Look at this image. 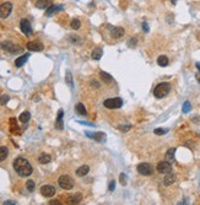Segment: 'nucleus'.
Returning a JSON list of instances; mask_svg holds the SVG:
<instances>
[{"instance_id":"obj_1","label":"nucleus","mask_w":200,"mask_h":205,"mask_svg":"<svg viewBox=\"0 0 200 205\" xmlns=\"http://www.w3.org/2000/svg\"><path fill=\"white\" fill-rule=\"evenodd\" d=\"M12 166H14L15 172L19 175L20 177H28V176H31L32 172H33V168H32L31 163L28 162V160H26V159H24V157H17V159H15Z\"/></svg>"},{"instance_id":"obj_2","label":"nucleus","mask_w":200,"mask_h":205,"mask_svg":"<svg viewBox=\"0 0 200 205\" xmlns=\"http://www.w3.org/2000/svg\"><path fill=\"white\" fill-rule=\"evenodd\" d=\"M170 91H171V84H168V82H161V84H158L155 87L154 96L156 98H163V97H166L170 94Z\"/></svg>"},{"instance_id":"obj_3","label":"nucleus","mask_w":200,"mask_h":205,"mask_svg":"<svg viewBox=\"0 0 200 205\" xmlns=\"http://www.w3.org/2000/svg\"><path fill=\"white\" fill-rule=\"evenodd\" d=\"M58 184H59V187L62 189L70 191V189L74 188V179H72L70 176H68V175H63V176L59 177Z\"/></svg>"},{"instance_id":"obj_4","label":"nucleus","mask_w":200,"mask_h":205,"mask_svg":"<svg viewBox=\"0 0 200 205\" xmlns=\"http://www.w3.org/2000/svg\"><path fill=\"white\" fill-rule=\"evenodd\" d=\"M0 48H2L3 50H5V52H8V53H11V54H15V53H17V52H21V50H22L21 47H19L17 44H15V43H12V42H10V41H4V42H2V43H0Z\"/></svg>"},{"instance_id":"obj_5","label":"nucleus","mask_w":200,"mask_h":205,"mask_svg":"<svg viewBox=\"0 0 200 205\" xmlns=\"http://www.w3.org/2000/svg\"><path fill=\"white\" fill-rule=\"evenodd\" d=\"M103 106H104L106 108H110V109H117V108H120V107L123 106V100L119 98V97L108 98V100H104Z\"/></svg>"},{"instance_id":"obj_6","label":"nucleus","mask_w":200,"mask_h":205,"mask_svg":"<svg viewBox=\"0 0 200 205\" xmlns=\"http://www.w3.org/2000/svg\"><path fill=\"white\" fill-rule=\"evenodd\" d=\"M156 170H157V172L161 173V175H167V173L172 172V163H170V162L166 161V160H165V161H161V162L157 163Z\"/></svg>"},{"instance_id":"obj_7","label":"nucleus","mask_w":200,"mask_h":205,"mask_svg":"<svg viewBox=\"0 0 200 205\" xmlns=\"http://www.w3.org/2000/svg\"><path fill=\"white\" fill-rule=\"evenodd\" d=\"M138 172L141 175V176H151L154 170H152V166L150 163H146V162H142V163H139L138 167H136Z\"/></svg>"},{"instance_id":"obj_8","label":"nucleus","mask_w":200,"mask_h":205,"mask_svg":"<svg viewBox=\"0 0 200 205\" xmlns=\"http://www.w3.org/2000/svg\"><path fill=\"white\" fill-rule=\"evenodd\" d=\"M12 11V4L10 2H5L0 5V18H8Z\"/></svg>"},{"instance_id":"obj_9","label":"nucleus","mask_w":200,"mask_h":205,"mask_svg":"<svg viewBox=\"0 0 200 205\" xmlns=\"http://www.w3.org/2000/svg\"><path fill=\"white\" fill-rule=\"evenodd\" d=\"M56 188L53 187L50 184H46V185H42L41 187V194L46 198H52L54 194H56Z\"/></svg>"},{"instance_id":"obj_10","label":"nucleus","mask_w":200,"mask_h":205,"mask_svg":"<svg viewBox=\"0 0 200 205\" xmlns=\"http://www.w3.org/2000/svg\"><path fill=\"white\" fill-rule=\"evenodd\" d=\"M20 28L21 31L24 32V34L26 36H31L32 34V26L30 24L28 20H26V18H22L21 22H20Z\"/></svg>"},{"instance_id":"obj_11","label":"nucleus","mask_w":200,"mask_h":205,"mask_svg":"<svg viewBox=\"0 0 200 205\" xmlns=\"http://www.w3.org/2000/svg\"><path fill=\"white\" fill-rule=\"evenodd\" d=\"M86 135H87L88 138H91V139L96 140L97 143H104V141H106V139H107L106 134H104V133H102V132H98V133H95V134L90 133V132H86Z\"/></svg>"},{"instance_id":"obj_12","label":"nucleus","mask_w":200,"mask_h":205,"mask_svg":"<svg viewBox=\"0 0 200 205\" xmlns=\"http://www.w3.org/2000/svg\"><path fill=\"white\" fill-rule=\"evenodd\" d=\"M26 47H27V49L31 50V52H41V50H43V48H44L41 42H36V41L28 42Z\"/></svg>"},{"instance_id":"obj_13","label":"nucleus","mask_w":200,"mask_h":205,"mask_svg":"<svg viewBox=\"0 0 200 205\" xmlns=\"http://www.w3.org/2000/svg\"><path fill=\"white\" fill-rule=\"evenodd\" d=\"M63 117H64V111H63V109H59V112H58V117H57V120H56V128H57L58 130H62V129L64 128Z\"/></svg>"},{"instance_id":"obj_14","label":"nucleus","mask_w":200,"mask_h":205,"mask_svg":"<svg viewBox=\"0 0 200 205\" xmlns=\"http://www.w3.org/2000/svg\"><path fill=\"white\" fill-rule=\"evenodd\" d=\"M64 9V6L63 5H50L48 9H47V11H46V16H52L54 12H57V11H62Z\"/></svg>"},{"instance_id":"obj_15","label":"nucleus","mask_w":200,"mask_h":205,"mask_svg":"<svg viewBox=\"0 0 200 205\" xmlns=\"http://www.w3.org/2000/svg\"><path fill=\"white\" fill-rule=\"evenodd\" d=\"M50 5H53V0H38L36 3V8L37 9H48Z\"/></svg>"},{"instance_id":"obj_16","label":"nucleus","mask_w":200,"mask_h":205,"mask_svg":"<svg viewBox=\"0 0 200 205\" xmlns=\"http://www.w3.org/2000/svg\"><path fill=\"white\" fill-rule=\"evenodd\" d=\"M28 58H30V54H24V55H21V57H19V58L15 60V66H16V68H21L24 64H26V62H27Z\"/></svg>"},{"instance_id":"obj_17","label":"nucleus","mask_w":200,"mask_h":205,"mask_svg":"<svg viewBox=\"0 0 200 205\" xmlns=\"http://www.w3.org/2000/svg\"><path fill=\"white\" fill-rule=\"evenodd\" d=\"M81 199H82V195H81L80 193H76V194H74V195L68 197L66 201H68V204H79V203L81 201Z\"/></svg>"},{"instance_id":"obj_18","label":"nucleus","mask_w":200,"mask_h":205,"mask_svg":"<svg viewBox=\"0 0 200 205\" xmlns=\"http://www.w3.org/2000/svg\"><path fill=\"white\" fill-rule=\"evenodd\" d=\"M88 172H90V167L87 165H82L76 170V176L78 177H85Z\"/></svg>"},{"instance_id":"obj_19","label":"nucleus","mask_w":200,"mask_h":205,"mask_svg":"<svg viewBox=\"0 0 200 205\" xmlns=\"http://www.w3.org/2000/svg\"><path fill=\"white\" fill-rule=\"evenodd\" d=\"M174 182H176V175L172 173V172L167 173L166 177H165V179H163V183H165V185H171V184H173Z\"/></svg>"},{"instance_id":"obj_20","label":"nucleus","mask_w":200,"mask_h":205,"mask_svg":"<svg viewBox=\"0 0 200 205\" xmlns=\"http://www.w3.org/2000/svg\"><path fill=\"white\" fill-rule=\"evenodd\" d=\"M125 33L124 28L123 27H114L112 28V36L114 37V38H120V37H123Z\"/></svg>"},{"instance_id":"obj_21","label":"nucleus","mask_w":200,"mask_h":205,"mask_svg":"<svg viewBox=\"0 0 200 205\" xmlns=\"http://www.w3.org/2000/svg\"><path fill=\"white\" fill-rule=\"evenodd\" d=\"M102 54H103L102 48L97 47V48H95V49L92 50V54H91V57H92L94 60H100V59L102 58Z\"/></svg>"},{"instance_id":"obj_22","label":"nucleus","mask_w":200,"mask_h":205,"mask_svg":"<svg viewBox=\"0 0 200 205\" xmlns=\"http://www.w3.org/2000/svg\"><path fill=\"white\" fill-rule=\"evenodd\" d=\"M174 154H176V149H174V147L170 149V150L166 152V155H165V160L168 161L170 163L174 162Z\"/></svg>"},{"instance_id":"obj_23","label":"nucleus","mask_w":200,"mask_h":205,"mask_svg":"<svg viewBox=\"0 0 200 205\" xmlns=\"http://www.w3.org/2000/svg\"><path fill=\"white\" fill-rule=\"evenodd\" d=\"M100 75H101V78H102V80L104 81V84H112V82H113V78H112L108 72L101 71V72H100Z\"/></svg>"},{"instance_id":"obj_24","label":"nucleus","mask_w":200,"mask_h":205,"mask_svg":"<svg viewBox=\"0 0 200 205\" xmlns=\"http://www.w3.org/2000/svg\"><path fill=\"white\" fill-rule=\"evenodd\" d=\"M50 161H52V157H50V155H48V154H42V155L38 157V162L42 163V165H47V163H49Z\"/></svg>"},{"instance_id":"obj_25","label":"nucleus","mask_w":200,"mask_h":205,"mask_svg":"<svg viewBox=\"0 0 200 205\" xmlns=\"http://www.w3.org/2000/svg\"><path fill=\"white\" fill-rule=\"evenodd\" d=\"M168 63H170V60H168V58L166 57V55H160V57L157 58V64L160 66H167Z\"/></svg>"},{"instance_id":"obj_26","label":"nucleus","mask_w":200,"mask_h":205,"mask_svg":"<svg viewBox=\"0 0 200 205\" xmlns=\"http://www.w3.org/2000/svg\"><path fill=\"white\" fill-rule=\"evenodd\" d=\"M8 156H9V149L6 146H2L0 147V161L6 160Z\"/></svg>"},{"instance_id":"obj_27","label":"nucleus","mask_w":200,"mask_h":205,"mask_svg":"<svg viewBox=\"0 0 200 205\" xmlns=\"http://www.w3.org/2000/svg\"><path fill=\"white\" fill-rule=\"evenodd\" d=\"M10 125H11L10 130H11L12 133L20 134V130H19V128H17V124H16V119H15V118H11V119H10Z\"/></svg>"},{"instance_id":"obj_28","label":"nucleus","mask_w":200,"mask_h":205,"mask_svg":"<svg viewBox=\"0 0 200 205\" xmlns=\"http://www.w3.org/2000/svg\"><path fill=\"white\" fill-rule=\"evenodd\" d=\"M75 108H76V112L80 116H86L87 114V111H86V108H85V106L82 103H78Z\"/></svg>"},{"instance_id":"obj_29","label":"nucleus","mask_w":200,"mask_h":205,"mask_svg":"<svg viewBox=\"0 0 200 205\" xmlns=\"http://www.w3.org/2000/svg\"><path fill=\"white\" fill-rule=\"evenodd\" d=\"M20 122L21 123H27L30 119H31V113H30V112H24V113H21V116H20Z\"/></svg>"},{"instance_id":"obj_30","label":"nucleus","mask_w":200,"mask_h":205,"mask_svg":"<svg viewBox=\"0 0 200 205\" xmlns=\"http://www.w3.org/2000/svg\"><path fill=\"white\" fill-rule=\"evenodd\" d=\"M65 82L68 84V86L69 87H72V75H71V72L70 71H66V74H65Z\"/></svg>"},{"instance_id":"obj_31","label":"nucleus","mask_w":200,"mask_h":205,"mask_svg":"<svg viewBox=\"0 0 200 205\" xmlns=\"http://www.w3.org/2000/svg\"><path fill=\"white\" fill-rule=\"evenodd\" d=\"M26 188H27V191H28V192H33V191H34V188H36V183H34L32 179L27 181V182H26Z\"/></svg>"},{"instance_id":"obj_32","label":"nucleus","mask_w":200,"mask_h":205,"mask_svg":"<svg viewBox=\"0 0 200 205\" xmlns=\"http://www.w3.org/2000/svg\"><path fill=\"white\" fill-rule=\"evenodd\" d=\"M70 26H71V28H72V30H79V28H80V26H81V22H80V20H78V18H74V20L71 21Z\"/></svg>"},{"instance_id":"obj_33","label":"nucleus","mask_w":200,"mask_h":205,"mask_svg":"<svg viewBox=\"0 0 200 205\" xmlns=\"http://www.w3.org/2000/svg\"><path fill=\"white\" fill-rule=\"evenodd\" d=\"M190 109H192V104H190V102H189V101H186V102L183 103V108H182V111H183V113H189Z\"/></svg>"},{"instance_id":"obj_34","label":"nucleus","mask_w":200,"mask_h":205,"mask_svg":"<svg viewBox=\"0 0 200 205\" xmlns=\"http://www.w3.org/2000/svg\"><path fill=\"white\" fill-rule=\"evenodd\" d=\"M9 100H10V97L8 95H2V96H0V104H2V106L6 104L9 102Z\"/></svg>"},{"instance_id":"obj_35","label":"nucleus","mask_w":200,"mask_h":205,"mask_svg":"<svg viewBox=\"0 0 200 205\" xmlns=\"http://www.w3.org/2000/svg\"><path fill=\"white\" fill-rule=\"evenodd\" d=\"M154 133H155L156 135H163V134H166V133H167V129L157 128V129H155V130H154Z\"/></svg>"},{"instance_id":"obj_36","label":"nucleus","mask_w":200,"mask_h":205,"mask_svg":"<svg viewBox=\"0 0 200 205\" xmlns=\"http://www.w3.org/2000/svg\"><path fill=\"white\" fill-rule=\"evenodd\" d=\"M119 179H120V184L122 185H126V181H128V178H126V176L124 175V173H120V176H119Z\"/></svg>"},{"instance_id":"obj_37","label":"nucleus","mask_w":200,"mask_h":205,"mask_svg":"<svg viewBox=\"0 0 200 205\" xmlns=\"http://www.w3.org/2000/svg\"><path fill=\"white\" fill-rule=\"evenodd\" d=\"M108 189H110V192H113L116 189V181H111L110 182V187H108Z\"/></svg>"},{"instance_id":"obj_38","label":"nucleus","mask_w":200,"mask_h":205,"mask_svg":"<svg viewBox=\"0 0 200 205\" xmlns=\"http://www.w3.org/2000/svg\"><path fill=\"white\" fill-rule=\"evenodd\" d=\"M130 128H132V125H128V127H123V125H120V127H119V129L122 130V132H128Z\"/></svg>"},{"instance_id":"obj_39","label":"nucleus","mask_w":200,"mask_h":205,"mask_svg":"<svg viewBox=\"0 0 200 205\" xmlns=\"http://www.w3.org/2000/svg\"><path fill=\"white\" fill-rule=\"evenodd\" d=\"M142 30H144L145 32H149V31H150V28H149V26H148V24H146V22H144V24H142Z\"/></svg>"},{"instance_id":"obj_40","label":"nucleus","mask_w":200,"mask_h":205,"mask_svg":"<svg viewBox=\"0 0 200 205\" xmlns=\"http://www.w3.org/2000/svg\"><path fill=\"white\" fill-rule=\"evenodd\" d=\"M192 122H194V123H196V124H200V117H194V118H192Z\"/></svg>"},{"instance_id":"obj_41","label":"nucleus","mask_w":200,"mask_h":205,"mask_svg":"<svg viewBox=\"0 0 200 205\" xmlns=\"http://www.w3.org/2000/svg\"><path fill=\"white\" fill-rule=\"evenodd\" d=\"M135 43H136V40H133V38H132V40H130V41L128 42V44H129L130 47H133V46H135Z\"/></svg>"},{"instance_id":"obj_42","label":"nucleus","mask_w":200,"mask_h":205,"mask_svg":"<svg viewBox=\"0 0 200 205\" xmlns=\"http://www.w3.org/2000/svg\"><path fill=\"white\" fill-rule=\"evenodd\" d=\"M49 204H50V205H54V204H57V205H60L62 203H60L59 200H52V201H49Z\"/></svg>"},{"instance_id":"obj_43","label":"nucleus","mask_w":200,"mask_h":205,"mask_svg":"<svg viewBox=\"0 0 200 205\" xmlns=\"http://www.w3.org/2000/svg\"><path fill=\"white\" fill-rule=\"evenodd\" d=\"M11 204H16V201H12V200H8V201H4V205H11Z\"/></svg>"},{"instance_id":"obj_44","label":"nucleus","mask_w":200,"mask_h":205,"mask_svg":"<svg viewBox=\"0 0 200 205\" xmlns=\"http://www.w3.org/2000/svg\"><path fill=\"white\" fill-rule=\"evenodd\" d=\"M91 85H92L94 87H100V85H98L97 81H91Z\"/></svg>"},{"instance_id":"obj_45","label":"nucleus","mask_w":200,"mask_h":205,"mask_svg":"<svg viewBox=\"0 0 200 205\" xmlns=\"http://www.w3.org/2000/svg\"><path fill=\"white\" fill-rule=\"evenodd\" d=\"M195 66H196V68H198V70L200 71V63H199V62H198V63L195 64Z\"/></svg>"},{"instance_id":"obj_46","label":"nucleus","mask_w":200,"mask_h":205,"mask_svg":"<svg viewBox=\"0 0 200 205\" xmlns=\"http://www.w3.org/2000/svg\"><path fill=\"white\" fill-rule=\"evenodd\" d=\"M196 80L200 82V74H198V75H196Z\"/></svg>"}]
</instances>
